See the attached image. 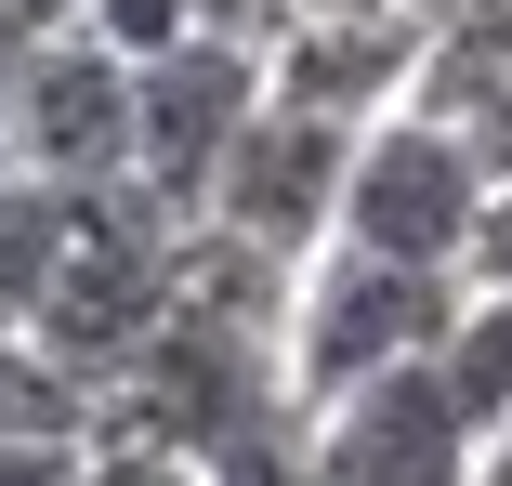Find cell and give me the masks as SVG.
<instances>
[{
    "label": "cell",
    "mask_w": 512,
    "mask_h": 486,
    "mask_svg": "<svg viewBox=\"0 0 512 486\" xmlns=\"http://www.w3.org/2000/svg\"><path fill=\"white\" fill-rule=\"evenodd\" d=\"M447 316H460V276L381 263V250H342V237H329L316 263H302V289H289V395L329 408V395H355V381L434 355Z\"/></svg>",
    "instance_id": "cell-1"
},
{
    "label": "cell",
    "mask_w": 512,
    "mask_h": 486,
    "mask_svg": "<svg viewBox=\"0 0 512 486\" xmlns=\"http://www.w3.org/2000/svg\"><path fill=\"white\" fill-rule=\"evenodd\" d=\"M486 198H499V184L473 171V145H460L447 119H421V106H394V119L355 132V171H342V250H381V263H434V276H460Z\"/></svg>",
    "instance_id": "cell-2"
},
{
    "label": "cell",
    "mask_w": 512,
    "mask_h": 486,
    "mask_svg": "<svg viewBox=\"0 0 512 486\" xmlns=\"http://www.w3.org/2000/svg\"><path fill=\"white\" fill-rule=\"evenodd\" d=\"M263 92H276L263 53L211 40V27H197L184 53H158V66H132V184L171 224H211V184H224L237 132L263 119Z\"/></svg>",
    "instance_id": "cell-3"
},
{
    "label": "cell",
    "mask_w": 512,
    "mask_h": 486,
    "mask_svg": "<svg viewBox=\"0 0 512 486\" xmlns=\"http://www.w3.org/2000/svg\"><path fill=\"white\" fill-rule=\"evenodd\" d=\"M0 158L27 184H66V198L132 184V66L92 27H53L27 53V79H14V106H0Z\"/></svg>",
    "instance_id": "cell-4"
},
{
    "label": "cell",
    "mask_w": 512,
    "mask_h": 486,
    "mask_svg": "<svg viewBox=\"0 0 512 486\" xmlns=\"http://www.w3.org/2000/svg\"><path fill=\"white\" fill-rule=\"evenodd\" d=\"M342 171H355V119H316V106H276L263 92V119L237 132V158L211 184V224H237L276 263H316L342 237Z\"/></svg>",
    "instance_id": "cell-5"
},
{
    "label": "cell",
    "mask_w": 512,
    "mask_h": 486,
    "mask_svg": "<svg viewBox=\"0 0 512 486\" xmlns=\"http://www.w3.org/2000/svg\"><path fill=\"white\" fill-rule=\"evenodd\" d=\"M316 473L329 486H473L486 434L460 421L434 355H407V368H381V381H355V395L316 408Z\"/></svg>",
    "instance_id": "cell-6"
},
{
    "label": "cell",
    "mask_w": 512,
    "mask_h": 486,
    "mask_svg": "<svg viewBox=\"0 0 512 486\" xmlns=\"http://www.w3.org/2000/svg\"><path fill=\"white\" fill-rule=\"evenodd\" d=\"M407 106L447 119L486 184H512V0H434V40H421Z\"/></svg>",
    "instance_id": "cell-7"
},
{
    "label": "cell",
    "mask_w": 512,
    "mask_h": 486,
    "mask_svg": "<svg viewBox=\"0 0 512 486\" xmlns=\"http://www.w3.org/2000/svg\"><path fill=\"white\" fill-rule=\"evenodd\" d=\"M66 237H79V198H66V184L0 171V329H40L53 276H66Z\"/></svg>",
    "instance_id": "cell-8"
},
{
    "label": "cell",
    "mask_w": 512,
    "mask_h": 486,
    "mask_svg": "<svg viewBox=\"0 0 512 486\" xmlns=\"http://www.w3.org/2000/svg\"><path fill=\"white\" fill-rule=\"evenodd\" d=\"M434 381L460 395L473 434L512 421V289H473V276H460V316H447V342H434Z\"/></svg>",
    "instance_id": "cell-9"
},
{
    "label": "cell",
    "mask_w": 512,
    "mask_h": 486,
    "mask_svg": "<svg viewBox=\"0 0 512 486\" xmlns=\"http://www.w3.org/2000/svg\"><path fill=\"white\" fill-rule=\"evenodd\" d=\"M197 486H329L316 473V408H276V421L224 434L211 460H197Z\"/></svg>",
    "instance_id": "cell-10"
},
{
    "label": "cell",
    "mask_w": 512,
    "mask_h": 486,
    "mask_svg": "<svg viewBox=\"0 0 512 486\" xmlns=\"http://www.w3.org/2000/svg\"><path fill=\"white\" fill-rule=\"evenodd\" d=\"M79 27L106 40L119 66H158V53H184V40H197V0H79Z\"/></svg>",
    "instance_id": "cell-11"
},
{
    "label": "cell",
    "mask_w": 512,
    "mask_h": 486,
    "mask_svg": "<svg viewBox=\"0 0 512 486\" xmlns=\"http://www.w3.org/2000/svg\"><path fill=\"white\" fill-rule=\"evenodd\" d=\"M197 27H211V40H250V53H276V40H289V0H197Z\"/></svg>",
    "instance_id": "cell-12"
},
{
    "label": "cell",
    "mask_w": 512,
    "mask_h": 486,
    "mask_svg": "<svg viewBox=\"0 0 512 486\" xmlns=\"http://www.w3.org/2000/svg\"><path fill=\"white\" fill-rule=\"evenodd\" d=\"M460 276H473V289H512V184L486 198V224H473V250H460Z\"/></svg>",
    "instance_id": "cell-13"
},
{
    "label": "cell",
    "mask_w": 512,
    "mask_h": 486,
    "mask_svg": "<svg viewBox=\"0 0 512 486\" xmlns=\"http://www.w3.org/2000/svg\"><path fill=\"white\" fill-rule=\"evenodd\" d=\"M355 14H434V0H289V27H355Z\"/></svg>",
    "instance_id": "cell-14"
},
{
    "label": "cell",
    "mask_w": 512,
    "mask_h": 486,
    "mask_svg": "<svg viewBox=\"0 0 512 486\" xmlns=\"http://www.w3.org/2000/svg\"><path fill=\"white\" fill-rule=\"evenodd\" d=\"M27 53H40V27L14 14V0H0V106H14V79H27Z\"/></svg>",
    "instance_id": "cell-15"
},
{
    "label": "cell",
    "mask_w": 512,
    "mask_h": 486,
    "mask_svg": "<svg viewBox=\"0 0 512 486\" xmlns=\"http://www.w3.org/2000/svg\"><path fill=\"white\" fill-rule=\"evenodd\" d=\"M14 14H27V27L53 40V27H79V0H14Z\"/></svg>",
    "instance_id": "cell-16"
},
{
    "label": "cell",
    "mask_w": 512,
    "mask_h": 486,
    "mask_svg": "<svg viewBox=\"0 0 512 486\" xmlns=\"http://www.w3.org/2000/svg\"><path fill=\"white\" fill-rule=\"evenodd\" d=\"M473 486H512V421L486 434V473H473Z\"/></svg>",
    "instance_id": "cell-17"
},
{
    "label": "cell",
    "mask_w": 512,
    "mask_h": 486,
    "mask_svg": "<svg viewBox=\"0 0 512 486\" xmlns=\"http://www.w3.org/2000/svg\"><path fill=\"white\" fill-rule=\"evenodd\" d=\"M0 171H14V158H0Z\"/></svg>",
    "instance_id": "cell-18"
}]
</instances>
